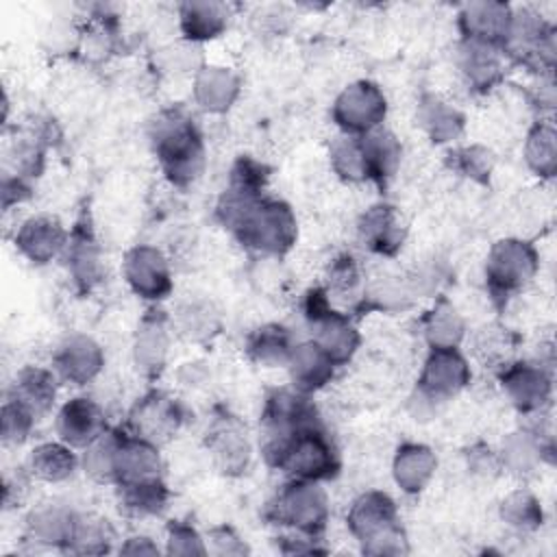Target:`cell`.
I'll use <instances>...</instances> for the list:
<instances>
[{
  "mask_svg": "<svg viewBox=\"0 0 557 557\" xmlns=\"http://www.w3.org/2000/svg\"><path fill=\"white\" fill-rule=\"evenodd\" d=\"M348 529L366 555H405L409 550L396 503L385 492L370 490L357 496L348 509Z\"/></svg>",
  "mask_w": 557,
  "mask_h": 557,
  "instance_id": "cell-3",
  "label": "cell"
},
{
  "mask_svg": "<svg viewBox=\"0 0 557 557\" xmlns=\"http://www.w3.org/2000/svg\"><path fill=\"white\" fill-rule=\"evenodd\" d=\"M120 553H124V555H159V546L146 535H133L120 546Z\"/></svg>",
  "mask_w": 557,
  "mask_h": 557,
  "instance_id": "cell-51",
  "label": "cell"
},
{
  "mask_svg": "<svg viewBox=\"0 0 557 557\" xmlns=\"http://www.w3.org/2000/svg\"><path fill=\"white\" fill-rule=\"evenodd\" d=\"M165 550L170 555H207L205 537L185 522H172L168 527Z\"/></svg>",
  "mask_w": 557,
  "mask_h": 557,
  "instance_id": "cell-48",
  "label": "cell"
},
{
  "mask_svg": "<svg viewBox=\"0 0 557 557\" xmlns=\"http://www.w3.org/2000/svg\"><path fill=\"white\" fill-rule=\"evenodd\" d=\"M228 4L215 0H189L178 7V26L187 41L202 44L222 35L228 26Z\"/></svg>",
  "mask_w": 557,
  "mask_h": 557,
  "instance_id": "cell-26",
  "label": "cell"
},
{
  "mask_svg": "<svg viewBox=\"0 0 557 557\" xmlns=\"http://www.w3.org/2000/svg\"><path fill=\"white\" fill-rule=\"evenodd\" d=\"M418 124L435 141L446 144L463 133V113L437 94H424L418 102Z\"/></svg>",
  "mask_w": 557,
  "mask_h": 557,
  "instance_id": "cell-28",
  "label": "cell"
},
{
  "mask_svg": "<svg viewBox=\"0 0 557 557\" xmlns=\"http://www.w3.org/2000/svg\"><path fill=\"white\" fill-rule=\"evenodd\" d=\"M285 368H287L292 387L300 394H311L322 389L326 383H331L337 366L315 342L309 339L294 346Z\"/></svg>",
  "mask_w": 557,
  "mask_h": 557,
  "instance_id": "cell-22",
  "label": "cell"
},
{
  "mask_svg": "<svg viewBox=\"0 0 557 557\" xmlns=\"http://www.w3.org/2000/svg\"><path fill=\"white\" fill-rule=\"evenodd\" d=\"M540 270L533 244L520 237H503L492 244L485 261L487 287L496 298H507L524 289Z\"/></svg>",
  "mask_w": 557,
  "mask_h": 557,
  "instance_id": "cell-6",
  "label": "cell"
},
{
  "mask_svg": "<svg viewBox=\"0 0 557 557\" xmlns=\"http://www.w3.org/2000/svg\"><path fill=\"white\" fill-rule=\"evenodd\" d=\"M500 518L507 527L529 533V531L540 529L544 511H542L540 500L529 490L518 487L503 498Z\"/></svg>",
  "mask_w": 557,
  "mask_h": 557,
  "instance_id": "cell-42",
  "label": "cell"
},
{
  "mask_svg": "<svg viewBox=\"0 0 557 557\" xmlns=\"http://www.w3.org/2000/svg\"><path fill=\"white\" fill-rule=\"evenodd\" d=\"M513 352V335L498 326L485 324L472 337V355L485 368H503L511 361Z\"/></svg>",
  "mask_w": 557,
  "mask_h": 557,
  "instance_id": "cell-40",
  "label": "cell"
},
{
  "mask_svg": "<svg viewBox=\"0 0 557 557\" xmlns=\"http://www.w3.org/2000/svg\"><path fill=\"white\" fill-rule=\"evenodd\" d=\"M207 553L213 555H246L248 546L228 527H215L207 533Z\"/></svg>",
  "mask_w": 557,
  "mask_h": 557,
  "instance_id": "cell-49",
  "label": "cell"
},
{
  "mask_svg": "<svg viewBox=\"0 0 557 557\" xmlns=\"http://www.w3.org/2000/svg\"><path fill=\"white\" fill-rule=\"evenodd\" d=\"M498 379L507 400L520 413L531 416L548 407L553 394V376L548 366H542L535 359L509 361L500 368Z\"/></svg>",
  "mask_w": 557,
  "mask_h": 557,
  "instance_id": "cell-10",
  "label": "cell"
},
{
  "mask_svg": "<svg viewBox=\"0 0 557 557\" xmlns=\"http://www.w3.org/2000/svg\"><path fill=\"white\" fill-rule=\"evenodd\" d=\"M544 444L531 431H513L503 440L498 461L500 468L516 476H529L542 463Z\"/></svg>",
  "mask_w": 557,
  "mask_h": 557,
  "instance_id": "cell-36",
  "label": "cell"
},
{
  "mask_svg": "<svg viewBox=\"0 0 557 557\" xmlns=\"http://www.w3.org/2000/svg\"><path fill=\"white\" fill-rule=\"evenodd\" d=\"M524 161L529 170L542 178H553L557 172V135L550 122L531 126L524 139Z\"/></svg>",
  "mask_w": 557,
  "mask_h": 557,
  "instance_id": "cell-37",
  "label": "cell"
},
{
  "mask_svg": "<svg viewBox=\"0 0 557 557\" xmlns=\"http://www.w3.org/2000/svg\"><path fill=\"white\" fill-rule=\"evenodd\" d=\"M26 196H28V187L24 185V181H22L20 176H15V178L4 176V185H2V202H4V209H9V207L15 205V202H22Z\"/></svg>",
  "mask_w": 557,
  "mask_h": 557,
  "instance_id": "cell-50",
  "label": "cell"
},
{
  "mask_svg": "<svg viewBox=\"0 0 557 557\" xmlns=\"http://www.w3.org/2000/svg\"><path fill=\"white\" fill-rule=\"evenodd\" d=\"M207 450L213 466L226 476L242 474L252 457V446L246 431L235 418L228 416L218 418L211 424L207 433Z\"/></svg>",
  "mask_w": 557,
  "mask_h": 557,
  "instance_id": "cell-14",
  "label": "cell"
},
{
  "mask_svg": "<svg viewBox=\"0 0 557 557\" xmlns=\"http://www.w3.org/2000/svg\"><path fill=\"white\" fill-rule=\"evenodd\" d=\"M457 67L466 83L479 91H487L503 78L500 50L472 39H461L457 50Z\"/></svg>",
  "mask_w": 557,
  "mask_h": 557,
  "instance_id": "cell-25",
  "label": "cell"
},
{
  "mask_svg": "<svg viewBox=\"0 0 557 557\" xmlns=\"http://www.w3.org/2000/svg\"><path fill=\"white\" fill-rule=\"evenodd\" d=\"M120 431H104L91 444L83 448L81 466L87 476L98 483H113L115 479V455L120 446Z\"/></svg>",
  "mask_w": 557,
  "mask_h": 557,
  "instance_id": "cell-38",
  "label": "cell"
},
{
  "mask_svg": "<svg viewBox=\"0 0 557 557\" xmlns=\"http://www.w3.org/2000/svg\"><path fill=\"white\" fill-rule=\"evenodd\" d=\"M70 235L59 218L39 213L20 224L15 231V248L33 263H50L65 252Z\"/></svg>",
  "mask_w": 557,
  "mask_h": 557,
  "instance_id": "cell-15",
  "label": "cell"
},
{
  "mask_svg": "<svg viewBox=\"0 0 557 557\" xmlns=\"http://www.w3.org/2000/svg\"><path fill=\"white\" fill-rule=\"evenodd\" d=\"M35 411L15 396H7L0 409V435L7 446H20L28 440L35 426Z\"/></svg>",
  "mask_w": 557,
  "mask_h": 557,
  "instance_id": "cell-44",
  "label": "cell"
},
{
  "mask_svg": "<svg viewBox=\"0 0 557 557\" xmlns=\"http://www.w3.org/2000/svg\"><path fill=\"white\" fill-rule=\"evenodd\" d=\"M239 89V76L224 65H202L191 83L194 100L207 113H226L235 104Z\"/></svg>",
  "mask_w": 557,
  "mask_h": 557,
  "instance_id": "cell-21",
  "label": "cell"
},
{
  "mask_svg": "<svg viewBox=\"0 0 557 557\" xmlns=\"http://www.w3.org/2000/svg\"><path fill=\"white\" fill-rule=\"evenodd\" d=\"M170 324L161 311H150L137 326L133 339V361L146 376H157L168 361Z\"/></svg>",
  "mask_w": 557,
  "mask_h": 557,
  "instance_id": "cell-20",
  "label": "cell"
},
{
  "mask_svg": "<svg viewBox=\"0 0 557 557\" xmlns=\"http://www.w3.org/2000/svg\"><path fill=\"white\" fill-rule=\"evenodd\" d=\"M357 235L370 252L394 257L407 239V224L396 207L379 202L359 215Z\"/></svg>",
  "mask_w": 557,
  "mask_h": 557,
  "instance_id": "cell-13",
  "label": "cell"
},
{
  "mask_svg": "<svg viewBox=\"0 0 557 557\" xmlns=\"http://www.w3.org/2000/svg\"><path fill=\"white\" fill-rule=\"evenodd\" d=\"M11 396L20 398L24 405H28L35 416H44L50 411L57 398V376L52 370H46L41 366H26L17 372L15 383L9 392Z\"/></svg>",
  "mask_w": 557,
  "mask_h": 557,
  "instance_id": "cell-35",
  "label": "cell"
},
{
  "mask_svg": "<svg viewBox=\"0 0 557 557\" xmlns=\"http://www.w3.org/2000/svg\"><path fill=\"white\" fill-rule=\"evenodd\" d=\"M270 518L298 535L318 537L329 520V496L320 481L289 479L270 503Z\"/></svg>",
  "mask_w": 557,
  "mask_h": 557,
  "instance_id": "cell-5",
  "label": "cell"
},
{
  "mask_svg": "<svg viewBox=\"0 0 557 557\" xmlns=\"http://www.w3.org/2000/svg\"><path fill=\"white\" fill-rule=\"evenodd\" d=\"M113 529L111 524L94 513H78L76 531L67 550L83 555H100L111 548Z\"/></svg>",
  "mask_w": 557,
  "mask_h": 557,
  "instance_id": "cell-43",
  "label": "cell"
},
{
  "mask_svg": "<svg viewBox=\"0 0 557 557\" xmlns=\"http://www.w3.org/2000/svg\"><path fill=\"white\" fill-rule=\"evenodd\" d=\"M422 333L431 348H459L466 337V322L448 298H440L424 315Z\"/></svg>",
  "mask_w": 557,
  "mask_h": 557,
  "instance_id": "cell-33",
  "label": "cell"
},
{
  "mask_svg": "<svg viewBox=\"0 0 557 557\" xmlns=\"http://www.w3.org/2000/svg\"><path fill=\"white\" fill-rule=\"evenodd\" d=\"M63 255L67 259V270L81 289H89L100 281L102 276L100 246L89 233V228H76L74 235H70V242Z\"/></svg>",
  "mask_w": 557,
  "mask_h": 557,
  "instance_id": "cell-30",
  "label": "cell"
},
{
  "mask_svg": "<svg viewBox=\"0 0 557 557\" xmlns=\"http://www.w3.org/2000/svg\"><path fill=\"white\" fill-rule=\"evenodd\" d=\"M274 468L283 470L287 479H331L339 468V459L322 420L300 426L283 448Z\"/></svg>",
  "mask_w": 557,
  "mask_h": 557,
  "instance_id": "cell-4",
  "label": "cell"
},
{
  "mask_svg": "<svg viewBox=\"0 0 557 557\" xmlns=\"http://www.w3.org/2000/svg\"><path fill=\"white\" fill-rule=\"evenodd\" d=\"M165 503H168V487L163 479L120 485V507L128 516H135V518L157 516L165 509Z\"/></svg>",
  "mask_w": 557,
  "mask_h": 557,
  "instance_id": "cell-39",
  "label": "cell"
},
{
  "mask_svg": "<svg viewBox=\"0 0 557 557\" xmlns=\"http://www.w3.org/2000/svg\"><path fill=\"white\" fill-rule=\"evenodd\" d=\"M470 363L459 348H431L416 387V400L424 407L453 400L470 383Z\"/></svg>",
  "mask_w": 557,
  "mask_h": 557,
  "instance_id": "cell-8",
  "label": "cell"
},
{
  "mask_svg": "<svg viewBox=\"0 0 557 557\" xmlns=\"http://www.w3.org/2000/svg\"><path fill=\"white\" fill-rule=\"evenodd\" d=\"M305 315L311 326V342H315L335 366L348 363L359 348V331L350 318L331 307L324 289H313L305 302Z\"/></svg>",
  "mask_w": 557,
  "mask_h": 557,
  "instance_id": "cell-7",
  "label": "cell"
},
{
  "mask_svg": "<svg viewBox=\"0 0 557 557\" xmlns=\"http://www.w3.org/2000/svg\"><path fill=\"white\" fill-rule=\"evenodd\" d=\"M150 141L157 161L172 185L187 187L202 174L205 141L194 120L183 111H163L152 122Z\"/></svg>",
  "mask_w": 557,
  "mask_h": 557,
  "instance_id": "cell-2",
  "label": "cell"
},
{
  "mask_svg": "<svg viewBox=\"0 0 557 557\" xmlns=\"http://www.w3.org/2000/svg\"><path fill=\"white\" fill-rule=\"evenodd\" d=\"M78 513L70 507L48 503L35 507L26 518V533L33 542L54 548H70Z\"/></svg>",
  "mask_w": 557,
  "mask_h": 557,
  "instance_id": "cell-24",
  "label": "cell"
},
{
  "mask_svg": "<svg viewBox=\"0 0 557 557\" xmlns=\"http://www.w3.org/2000/svg\"><path fill=\"white\" fill-rule=\"evenodd\" d=\"M218 215L246 248L265 257L285 255L298 237L292 207L276 198H237L222 194Z\"/></svg>",
  "mask_w": 557,
  "mask_h": 557,
  "instance_id": "cell-1",
  "label": "cell"
},
{
  "mask_svg": "<svg viewBox=\"0 0 557 557\" xmlns=\"http://www.w3.org/2000/svg\"><path fill=\"white\" fill-rule=\"evenodd\" d=\"M331 113L342 133L359 137L383 126L387 100L376 83L355 81L337 94Z\"/></svg>",
  "mask_w": 557,
  "mask_h": 557,
  "instance_id": "cell-9",
  "label": "cell"
},
{
  "mask_svg": "<svg viewBox=\"0 0 557 557\" xmlns=\"http://www.w3.org/2000/svg\"><path fill=\"white\" fill-rule=\"evenodd\" d=\"M183 420V407L165 392H148L128 411L131 433L157 446L170 442L181 429Z\"/></svg>",
  "mask_w": 557,
  "mask_h": 557,
  "instance_id": "cell-11",
  "label": "cell"
},
{
  "mask_svg": "<svg viewBox=\"0 0 557 557\" xmlns=\"http://www.w3.org/2000/svg\"><path fill=\"white\" fill-rule=\"evenodd\" d=\"M161 65L168 72H198L202 67L200 44H191L187 39L178 44H170L161 50Z\"/></svg>",
  "mask_w": 557,
  "mask_h": 557,
  "instance_id": "cell-47",
  "label": "cell"
},
{
  "mask_svg": "<svg viewBox=\"0 0 557 557\" xmlns=\"http://www.w3.org/2000/svg\"><path fill=\"white\" fill-rule=\"evenodd\" d=\"M163 476V459L159 455V446L141 440L137 435L122 433L117 455H115V479L113 483L133 485L146 483Z\"/></svg>",
  "mask_w": 557,
  "mask_h": 557,
  "instance_id": "cell-19",
  "label": "cell"
},
{
  "mask_svg": "<svg viewBox=\"0 0 557 557\" xmlns=\"http://www.w3.org/2000/svg\"><path fill=\"white\" fill-rule=\"evenodd\" d=\"M363 159H366V172L368 181H374L379 185H385L394 178V174L400 168L403 146L400 139L385 126H379L366 135H359Z\"/></svg>",
  "mask_w": 557,
  "mask_h": 557,
  "instance_id": "cell-27",
  "label": "cell"
},
{
  "mask_svg": "<svg viewBox=\"0 0 557 557\" xmlns=\"http://www.w3.org/2000/svg\"><path fill=\"white\" fill-rule=\"evenodd\" d=\"M122 272L128 287L144 300H163L172 292L170 261L157 246H133L124 255Z\"/></svg>",
  "mask_w": 557,
  "mask_h": 557,
  "instance_id": "cell-12",
  "label": "cell"
},
{
  "mask_svg": "<svg viewBox=\"0 0 557 557\" xmlns=\"http://www.w3.org/2000/svg\"><path fill=\"white\" fill-rule=\"evenodd\" d=\"M331 168L333 172L346 181V183H363L368 181L366 172V159L361 150V141L357 135H346L342 133L339 137L333 139L331 150H329Z\"/></svg>",
  "mask_w": 557,
  "mask_h": 557,
  "instance_id": "cell-41",
  "label": "cell"
},
{
  "mask_svg": "<svg viewBox=\"0 0 557 557\" xmlns=\"http://www.w3.org/2000/svg\"><path fill=\"white\" fill-rule=\"evenodd\" d=\"M511 24V7L505 2L479 0L468 2L459 11V30L463 39L490 44L503 50Z\"/></svg>",
  "mask_w": 557,
  "mask_h": 557,
  "instance_id": "cell-18",
  "label": "cell"
},
{
  "mask_svg": "<svg viewBox=\"0 0 557 557\" xmlns=\"http://www.w3.org/2000/svg\"><path fill=\"white\" fill-rule=\"evenodd\" d=\"M292 333L281 324H263L250 333L246 342L248 357L263 368H285L294 350Z\"/></svg>",
  "mask_w": 557,
  "mask_h": 557,
  "instance_id": "cell-34",
  "label": "cell"
},
{
  "mask_svg": "<svg viewBox=\"0 0 557 557\" xmlns=\"http://www.w3.org/2000/svg\"><path fill=\"white\" fill-rule=\"evenodd\" d=\"M54 429L59 440L67 446L85 448L107 431V418L98 400L89 396H74L59 409Z\"/></svg>",
  "mask_w": 557,
  "mask_h": 557,
  "instance_id": "cell-17",
  "label": "cell"
},
{
  "mask_svg": "<svg viewBox=\"0 0 557 557\" xmlns=\"http://www.w3.org/2000/svg\"><path fill=\"white\" fill-rule=\"evenodd\" d=\"M437 457L433 448L418 442H405L398 446L392 459V476L405 494L422 492L433 479Z\"/></svg>",
  "mask_w": 557,
  "mask_h": 557,
  "instance_id": "cell-23",
  "label": "cell"
},
{
  "mask_svg": "<svg viewBox=\"0 0 557 557\" xmlns=\"http://www.w3.org/2000/svg\"><path fill=\"white\" fill-rule=\"evenodd\" d=\"M326 298L337 305H357L366 294V274L352 255H337L326 268Z\"/></svg>",
  "mask_w": 557,
  "mask_h": 557,
  "instance_id": "cell-32",
  "label": "cell"
},
{
  "mask_svg": "<svg viewBox=\"0 0 557 557\" xmlns=\"http://www.w3.org/2000/svg\"><path fill=\"white\" fill-rule=\"evenodd\" d=\"M78 463L81 459L76 457L72 446L59 440V442L37 444L28 455L26 468H28V474L35 476L37 481L63 483L76 472Z\"/></svg>",
  "mask_w": 557,
  "mask_h": 557,
  "instance_id": "cell-29",
  "label": "cell"
},
{
  "mask_svg": "<svg viewBox=\"0 0 557 557\" xmlns=\"http://www.w3.org/2000/svg\"><path fill=\"white\" fill-rule=\"evenodd\" d=\"M450 157L455 161V168L461 174H466L468 178H472V181L485 183L490 178V174H492L494 157L483 146H468V148H461V150L453 152Z\"/></svg>",
  "mask_w": 557,
  "mask_h": 557,
  "instance_id": "cell-46",
  "label": "cell"
},
{
  "mask_svg": "<svg viewBox=\"0 0 557 557\" xmlns=\"http://www.w3.org/2000/svg\"><path fill=\"white\" fill-rule=\"evenodd\" d=\"M104 368L102 346L83 333L65 337L54 352V370L59 379L72 385L91 383Z\"/></svg>",
  "mask_w": 557,
  "mask_h": 557,
  "instance_id": "cell-16",
  "label": "cell"
},
{
  "mask_svg": "<svg viewBox=\"0 0 557 557\" xmlns=\"http://www.w3.org/2000/svg\"><path fill=\"white\" fill-rule=\"evenodd\" d=\"M172 329L187 342L202 344L218 335L220 313L211 300L189 298L176 307L172 318Z\"/></svg>",
  "mask_w": 557,
  "mask_h": 557,
  "instance_id": "cell-31",
  "label": "cell"
},
{
  "mask_svg": "<svg viewBox=\"0 0 557 557\" xmlns=\"http://www.w3.org/2000/svg\"><path fill=\"white\" fill-rule=\"evenodd\" d=\"M268 181V170L252 157H239L228 174L226 194L239 198H261Z\"/></svg>",
  "mask_w": 557,
  "mask_h": 557,
  "instance_id": "cell-45",
  "label": "cell"
}]
</instances>
